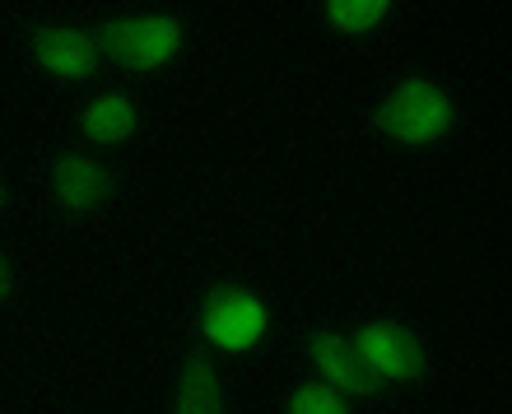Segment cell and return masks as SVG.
Returning a JSON list of instances; mask_svg holds the SVG:
<instances>
[{"label":"cell","instance_id":"cell-1","mask_svg":"<svg viewBox=\"0 0 512 414\" xmlns=\"http://www.w3.org/2000/svg\"><path fill=\"white\" fill-rule=\"evenodd\" d=\"M378 131L405 145H429L438 135H447L452 126V98L429 80H405L396 84L378 107Z\"/></svg>","mask_w":512,"mask_h":414},{"label":"cell","instance_id":"cell-2","mask_svg":"<svg viewBox=\"0 0 512 414\" xmlns=\"http://www.w3.org/2000/svg\"><path fill=\"white\" fill-rule=\"evenodd\" d=\"M182 47V24L173 14H140V19H112L98 33V52H108L122 70H159Z\"/></svg>","mask_w":512,"mask_h":414},{"label":"cell","instance_id":"cell-3","mask_svg":"<svg viewBox=\"0 0 512 414\" xmlns=\"http://www.w3.org/2000/svg\"><path fill=\"white\" fill-rule=\"evenodd\" d=\"M201 331L219 349H252L266 335V308L243 284H215L201 303Z\"/></svg>","mask_w":512,"mask_h":414},{"label":"cell","instance_id":"cell-4","mask_svg":"<svg viewBox=\"0 0 512 414\" xmlns=\"http://www.w3.org/2000/svg\"><path fill=\"white\" fill-rule=\"evenodd\" d=\"M354 345L364 349V359L378 368L387 382H419L424 377V345H419V335L401 321H368L359 326L354 335Z\"/></svg>","mask_w":512,"mask_h":414},{"label":"cell","instance_id":"cell-5","mask_svg":"<svg viewBox=\"0 0 512 414\" xmlns=\"http://www.w3.org/2000/svg\"><path fill=\"white\" fill-rule=\"evenodd\" d=\"M308 354H312V363L322 368L326 387L350 391V396H378V391L387 387V377L364 359V349L354 345V340H345V335H336V331H312L308 335Z\"/></svg>","mask_w":512,"mask_h":414},{"label":"cell","instance_id":"cell-6","mask_svg":"<svg viewBox=\"0 0 512 414\" xmlns=\"http://www.w3.org/2000/svg\"><path fill=\"white\" fill-rule=\"evenodd\" d=\"M52 187H56V201L66 205L75 214H89L98 210L103 201H112L117 191V177L108 168H98L94 159H80V154H61L52 168Z\"/></svg>","mask_w":512,"mask_h":414},{"label":"cell","instance_id":"cell-7","mask_svg":"<svg viewBox=\"0 0 512 414\" xmlns=\"http://www.w3.org/2000/svg\"><path fill=\"white\" fill-rule=\"evenodd\" d=\"M33 56L61 80H89L98 70V42L80 28H38L33 33Z\"/></svg>","mask_w":512,"mask_h":414},{"label":"cell","instance_id":"cell-8","mask_svg":"<svg viewBox=\"0 0 512 414\" xmlns=\"http://www.w3.org/2000/svg\"><path fill=\"white\" fill-rule=\"evenodd\" d=\"M177 414H224V391H219V377L205 359V349H191L187 363H182Z\"/></svg>","mask_w":512,"mask_h":414},{"label":"cell","instance_id":"cell-9","mask_svg":"<svg viewBox=\"0 0 512 414\" xmlns=\"http://www.w3.org/2000/svg\"><path fill=\"white\" fill-rule=\"evenodd\" d=\"M131 131H135V107L122 94H103L84 112V135L94 145H122V140H131Z\"/></svg>","mask_w":512,"mask_h":414},{"label":"cell","instance_id":"cell-10","mask_svg":"<svg viewBox=\"0 0 512 414\" xmlns=\"http://www.w3.org/2000/svg\"><path fill=\"white\" fill-rule=\"evenodd\" d=\"M382 14H387V0H331L326 5V19L340 33H368L382 24Z\"/></svg>","mask_w":512,"mask_h":414},{"label":"cell","instance_id":"cell-11","mask_svg":"<svg viewBox=\"0 0 512 414\" xmlns=\"http://www.w3.org/2000/svg\"><path fill=\"white\" fill-rule=\"evenodd\" d=\"M289 414H350V405H345V396H340L336 387H326V382H308V387L294 391Z\"/></svg>","mask_w":512,"mask_h":414},{"label":"cell","instance_id":"cell-12","mask_svg":"<svg viewBox=\"0 0 512 414\" xmlns=\"http://www.w3.org/2000/svg\"><path fill=\"white\" fill-rule=\"evenodd\" d=\"M10 289H14V275H10V261L0 256V303L10 298Z\"/></svg>","mask_w":512,"mask_h":414},{"label":"cell","instance_id":"cell-13","mask_svg":"<svg viewBox=\"0 0 512 414\" xmlns=\"http://www.w3.org/2000/svg\"><path fill=\"white\" fill-rule=\"evenodd\" d=\"M5 201H10V196H5V187H0V210H5Z\"/></svg>","mask_w":512,"mask_h":414}]
</instances>
